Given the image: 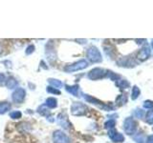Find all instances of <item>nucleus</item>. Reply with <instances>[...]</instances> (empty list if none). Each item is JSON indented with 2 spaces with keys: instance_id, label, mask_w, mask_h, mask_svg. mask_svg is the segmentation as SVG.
Here are the masks:
<instances>
[{
  "instance_id": "7ed1b4c3",
  "label": "nucleus",
  "mask_w": 153,
  "mask_h": 143,
  "mask_svg": "<svg viewBox=\"0 0 153 143\" xmlns=\"http://www.w3.org/2000/svg\"><path fill=\"white\" fill-rule=\"evenodd\" d=\"M108 74V72L102 68H94L88 73V78L91 80H98L105 77Z\"/></svg>"
},
{
  "instance_id": "4be33fe9",
  "label": "nucleus",
  "mask_w": 153,
  "mask_h": 143,
  "mask_svg": "<svg viewBox=\"0 0 153 143\" xmlns=\"http://www.w3.org/2000/svg\"><path fill=\"white\" fill-rule=\"evenodd\" d=\"M134 140H136L138 143H145V136H143V133H137V135L134 136Z\"/></svg>"
},
{
  "instance_id": "f257e3e1",
  "label": "nucleus",
  "mask_w": 153,
  "mask_h": 143,
  "mask_svg": "<svg viewBox=\"0 0 153 143\" xmlns=\"http://www.w3.org/2000/svg\"><path fill=\"white\" fill-rule=\"evenodd\" d=\"M87 67H88V62L85 59H81V60L75 62L73 64L66 66L64 68V71L67 72V73H74V72H76V71L83 70L85 68H87Z\"/></svg>"
},
{
  "instance_id": "9d476101",
  "label": "nucleus",
  "mask_w": 153,
  "mask_h": 143,
  "mask_svg": "<svg viewBox=\"0 0 153 143\" xmlns=\"http://www.w3.org/2000/svg\"><path fill=\"white\" fill-rule=\"evenodd\" d=\"M57 121H59L60 125L65 129H69L71 126V123L68 120V117H67V116L63 113H61L57 116Z\"/></svg>"
},
{
  "instance_id": "f8f14e48",
  "label": "nucleus",
  "mask_w": 153,
  "mask_h": 143,
  "mask_svg": "<svg viewBox=\"0 0 153 143\" xmlns=\"http://www.w3.org/2000/svg\"><path fill=\"white\" fill-rule=\"evenodd\" d=\"M65 90L69 94H73L74 97H79V85H73V86H68V85H67L66 87H65Z\"/></svg>"
},
{
  "instance_id": "b1692460",
  "label": "nucleus",
  "mask_w": 153,
  "mask_h": 143,
  "mask_svg": "<svg viewBox=\"0 0 153 143\" xmlns=\"http://www.w3.org/2000/svg\"><path fill=\"white\" fill-rule=\"evenodd\" d=\"M146 122H147V123L153 124V111L147 112L146 116Z\"/></svg>"
},
{
  "instance_id": "5701e85b",
  "label": "nucleus",
  "mask_w": 153,
  "mask_h": 143,
  "mask_svg": "<svg viewBox=\"0 0 153 143\" xmlns=\"http://www.w3.org/2000/svg\"><path fill=\"white\" fill-rule=\"evenodd\" d=\"M47 92L49 94H60V91L59 89H56L54 87H51V86H49V87H47Z\"/></svg>"
},
{
  "instance_id": "f3484780",
  "label": "nucleus",
  "mask_w": 153,
  "mask_h": 143,
  "mask_svg": "<svg viewBox=\"0 0 153 143\" xmlns=\"http://www.w3.org/2000/svg\"><path fill=\"white\" fill-rule=\"evenodd\" d=\"M116 85L121 89H126L129 87L128 81H126V79H120L119 78L118 80H116Z\"/></svg>"
},
{
  "instance_id": "ddd939ff",
  "label": "nucleus",
  "mask_w": 153,
  "mask_h": 143,
  "mask_svg": "<svg viewBox=\"0 0 153 143\" xmlns=\"http://www.w3.org/2000/svg\"><path fill=\"white\" fill-rule=\"evenodd\" d=\"M45 105H46L47 108L54 109V108H56L57 106V101H56V99L54 98V97H49V98H47Z\"/></svg>"
},
{
  "instance_id": "6e6552de",
  "label": "nucleus",
  "mask_w": 153,
  "mask_h": 143,
  "mask_svg": "<svg viewBox=\"0 0 153 143\" xmlns=\"http://www.w3.org/2000/svg\"><path fill=\"white\" fill-rule=\"evenodd\" d=\"M108 136H109L110 138H111V140L113 142H123L124 141V136L122 135V133L116 132L114 129L109 130Z\"/></svg>"
},
{
  "instance_id": "0eeeda50",
  "label": "nucleus",
  "mask_w": 153,
  "mask_h": 143,
  "mask_svg": "<svg viewBox=\"0 0 153 143\" xmlns=\"http://www.w3.org/2000/svg\"><path fill=\"white\" fill-rule=\"evenodd\" d=\"M26 92L23 88H17L14 90V92L12 94V99L14 103H21L23 102L24 98H25Z\"/></svg>"
},
{
  "instance_id": "2eb2a0df",
  "label": "nucleus",
  "mask_w": 153,
  "mask_h": 143,
  "mask_svg": "<svg viewBox=\"0 0 153 143\" xmlns=\"http://www.w3.org/2000/svg\"><path fill=\"white\" fill-rule=\"evenodd\" d=\"M11 109V104L8 102H1L0 103V114L7 113Z\"/></svg>"
},
{
  "instance_id": "f03ea898",
  "label": "nucleus",
  "mask_w": 153,
  "mask_h": 143,
  "mask_svg": "<svg viewBox=\"0 0 153 143\" xmlns=\"http://www.w3.org/2000/svg\"><path fill=\"white\" fill-rule=\"evenodd\" d=\"M87 112H88L87 106L80 102H74L71 106V113L73 116H84Z\"/></svg>"
},
{
  "instance_id": "9b49d317",
  "label": "nucleus",
  "mask_w": 153,
  "mask_h": 143,
  "mask_svg": "<svg viewBox=\"0 0 153 143\" xmlns=\"http://www.w3.org/2000/svg\"><path fill=\"white\" fill-rule=\"evenodd\" d=\"M119 66H123V67H130V66H135V62H134L130 57H123V58L120 59L118 61Z\"/></svg>"
},
{
  "instance_id": "412c9836",
  "label": "nucleus",
  "mask_w": 153,
  "mask_h": 143,
  "mask_svg": "<svg viewBox=\"0 0 153 143\" xmlns=\"http://www.w3.org/2000/svg\"><path fill=\"white\" fill-rule=\"evenodd\" d=\"M37 112L39 113L42 116H47L48 114H49V111H48V109L46 107V105H42L39 108L37 109Z\"/></svg>"
},
{
  "instance_id": "4468645a",
  "label": "nucleus",
  "mask_w": 153,
  "mask_h": 143,
  "mask_svg": "<svg viewBox=\"0 0 153 143\" xmlns=\"http://www.w3.org/2000/svg\"><path fill=\"white\" fill-rule=\"evenodd\" d=\"M48 82H49V84L51 85V87H54L56 89H59V88L62 87V82L60 80H57L55 78H50V79H48Z\"/></svg>"
},
{
  "instance_id": "cd10ccee",
  "label": "nucleus",
  "mask_w": 153,
  "mask_h": 143,
  "mask_svg": "<svg viewBox=\"0 0 153 143\" xmlns=\"http://www.w3.org/2000/svg\"><path fill=\"white\" fill-rule=\"evenodd\" d=\"M33 51H35V46H33V45H30L26 49V54L27 55H31L32 52H33Z\"/></svg>"
},
{
  "instance_id": "c85d7f7f",
  "label": "nucleus",
  "mask_w": 153,
  "mask_h": 143,
  "mask_svg": "<svg viewBox=\"0 0 153 143\" xmlns=\"http://www.w3.org/2000/svg\"><path fill=\"white\" fill-rule=\"evenodd\" d=\"M135 116L139 118H141L143 116V112L142 111L141 109H139V110H136V112H135Z\"/></svg>"
},
{
  "instance_id": "2f4dec72",
  "label": "nucleus",
  "mask_w": 153,
  "mask_h": 143,
  "mask_svg": "<svg viewBox=\"0 0 153 143\" xmlns=\"http://www.w3.org/2000/svg\"><path fill=\"white\" fill-rule=\"evenodd\" d=\"M1 52H2V47L0 46V55H1Z\"/></svg>"
},
{
  "instance_id": "39448f33",
  "label": "nucleus",
  "mask_w": 153,
  "mask_h": 143,
  "mask_svg": "<svg viewBox=\"0 0 153 143\" xmlns=\"http://www.w3.org/2000/svg\"><path fill=\"white\" fill-rule=\"evenodd\" d=\"M123 129L127 135H133L137 130V123L133 117H127L123 122Z\"/></svg>"
},
{
  "instance_id": "423d86ee",
  "label": "nucleus",
  "mask_w": 153,
  "mask_h": 143,
  "mask_svg": "<svg viewBox=\"0 0 153 143\" xmlns=\"http://www.w3.org/2000/svg\"><path fill=\"white\" fill-rule=\"evenodd\" d=\"M53 141L54 143H72L69 136L62 131H55L53 135Z\"/></svg>"
},
{
  "instance_id": "bb28decb",
  "label": "nucleus",
  "mask_w": 153,
  "mask_h": 143,
  "mask_svg": "<svg viewBox=\"0 0 153 143\" xmlns=\"http://www.w3.org/2000/svg\"><path fill=\"white\" fill-rule=\"evenodd\" d=\"M143 108L146 109H153V101L151 100H146L143 102Z\"/></svg>"
},
{
  "instance_id": "6ab92c4d",
  "label": "nucleus",
  "mask_w": 153,
  "mask_h": 143,
  "mask_svg": "<svg viewBox=\"0 0 153 143\" xmlns=\"http://www.w3.org/2000/svg\"><path fill=\"white\" fill-rule=\"evenodd\" d=\"M141 94V91L140 89H139L137 86H134L133 89H132V94H131V98L133 100H135L136 98H138V97Z\"/></svg>"
},
{
  "instance_id": "dca6fc26",
  "label": "nucleus",
  "mask_w": 153,
  "mask_h": 143,
  "mask_svg": "<svg viewBox=\"0 0 153 143\" xmlns=\"http://www.w3.org/2000/svg\"><path fill=\"white\" fill-rule=\"evenodd\" d=\"M84 98L86 101H88L90 103H92V104H95V105H102V101H100V100H98L97 98H95L93 97H90V95H87V94H84Z\"/></svg>"
},
{
  "instance_id": "c756f323",
  "label": "nucleus",
  "mask_w": 153,
  "mask_h": 143,
  "mask_svg": "<svg viewBox=\"0 0 153 143\" xmlns=\"http://www.w3.org/2000/svg\"><path fill=\"white\" fill-rule=\"evenodd\" d=\"M146 143H153V135L149 136L146 139Z\"/></svg>"
},
{
  "instance_id": "1a4fd4ad",
  "label": "nucleus",
  "mask_w": 153,
  "mask_h": 143,
  "mask_svg": "<svg viewBox=\"0 0 153 143\" xmlns=\"http://www.w3.org/2000/svg\"><path fill=\"white\" fill-rule=\"evenodd\" d=\"M149 55H150V49L146 46V47L142 48L140 52H138L137 58L141 61H145L146 59H147L148 57H149Z\"/></svg>"
},
{
  "instance_id": "20e7f679",
  "label": "nucleus",
  "mask_w": 153,
  "mask_h": 143,
  "mask_svg": "<svg viewBox=\"0 0 153 143\" xmlns=\"http://www.w3.org/2000/svg\"><path fill=\"white\" fill-rule=\"evenodd\" d=\"M87 57L88 59L93 62V63H97V62H100L102 61V55H100V51L98 50L97 47L95 46H91L89 49L87 50Z\"/></svg>"
},
{
  "instance_id": "393cba45",
  "label": "nucleus",
  "mask_w": 153,
  "mask_h": 143,
  "mask_svg": "<svg viewBox=\"0 0 153 143\" xmlns=\"http://www.w3.org/2000/svg\"><path fill=\"white\" fill-rule=\"evenodd\" d=\"M21 116H22V114H21V112H19V111H13V112H12L11 114H10V116H11L12 118H13V119L20 118Z\"/></svg>"
},
{
  "instance_id": "7c9ffc66",
  "label": "nucleus",
  "mask_w": 153,
  "mask_h": 143,
  "mask_svg": "<svg viewBox=\"0 0 153 143\" xmlns=\"http://www.w3.org/2000/svg\"><path fill=\"white\" fill-rule=\"evenodd\" d=\"M5 81V74H0V83H2Z\"/></svg>"
},
{
  "instance_id": "aec40b11",
  "label": "nucleus",
  "mask_w": 153,
  "mask_h": 143,
  "mask_svg": "<svg viewBox=\"0 0 153 143\" xmlns=\"http://www.w3.org/2000/svg\"><path fill=\"white\" fill-rule=\"evenodd\" d=\"M116 102L118 105H123V104H126L127 102V97H126V94H121V95H119L117 100H116Z\"/></svg>"
},
{
  "instance_id": "a878e982",
  "label": "nucleus",
  "mask_w": 153,
  "mask_h": 143,
  "mask_svg": "<svg viewBox=\"0 0 153 143\" xmlns=\"http://www.w3.org/2000/svg\"><path fill=\"white\" fill-rule=\"evenodd\" d=\"M115 126V120H108L107 122H105V124H104V127L106 128V129H113V127Z\"/></svg>"
},
{
  "instance_id": "a211bd4d",
  "label": "nucleus",
  "mask_w": 153,
  "mask_h": 143,
  "mask_svg": "<svg viewBox=\"0 0 153 143\" xmlns=\"http://www.w3.org/2000/svg\"><path fill=\"white\" fill-rule=\"evenodd\" d=\"M6 86L9 89H14L17 86V81L13 77H9L6 81Z\"/></svg>"
}]
</instances>
